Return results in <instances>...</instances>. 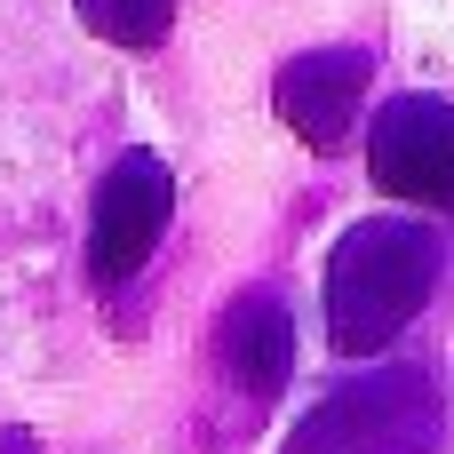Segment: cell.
Masks as SVG:
<instances>
[{
	"label": "cell",
	"instance_id": "cell-6",
	"mask_svg": "<svg viewBox=\"0 0 454 454\" xmlns=\"http://www.w3.org/2000/svg\"><path fill=\"white\" fill-rule=\"evenodd\" d=\"M223 359H231V375H239L255 399H271V391L287 383V367H295V327H287L279 295H239V303H231V319H223Z\"/></svg>",
	"mask_w": 454,
	"mask_h": 454
},
{
	"label": "cell",
	"instance_id": "cell-3",
	"mask_svg": "<svg viewBox=\"0 0 454 454\" xmlns=\"http://www.w3.org/2000/svg\"><path fill=\"white\" fill-rule=\"evenodd\" d=\"M367 176L407 207H454V104L391 96L367 128Z\"/></svg>",
	"mask_w": 454,
	"mask_h": 454
},
{
	"label": "cell",
	"instance_id": "cell-1",
	"mask_svg": "<svg viewBox=\"0 0 454 454\" xmlns=\"http://www.w3.org/2000/svg\"><path fill=\"white\" fill-rule=\"evenodd\" d=\"M431 279H439V239L423 223L375 215V223L343 231L335 255H327V335H335V351H351V359L383 351L431 303Z\"/></svg>",
	"mask_w": 454,
	"mask_h": 454
},
{
	"label": "cell",
	"instance_id": "cell-4",
	"mask_svg": "<svg viewBox=\"0 0 454 454\" xmlns=\"http://www.w3.org/2000/svg\"><path fill=\"white\" fill-rule=\"evenodd\" d=\"M168 207H176V184H168V168L152 152L112 160V176L96 184V223H88V271H96V287H128L152 263V247L168 231Z\"/></svg>",
	"mask_w": 454,
	"mask_h": 454
},
{
	"label": "cell",
	"instance_id": "cell-7",
	"mask_svg": "<svg viewBox=\"0 0 454 454\" xmlns=\"http://www.w3.org/2000/svg\"><path fill=\"white\" fill-rule=\"evenodd\" d=\"M80 16H88L96 32H112V40H128V48H152V40L168 32L176 0H80Z\"/></svg>",
	"mask_w": 454,
	"mask_h": 454
},
{
	"label": "cell",
	"instance_id": "cell-2",
	"mask_svg": "<svg viewBox=\"0 0 454 454\" xmlns=\"http://www.w3.org/2000/svg\"><path fill=\"white\" fill-rule=\"evenodd\" d=\"M431 447H439V391L415 367H383V375L327 391L287 439V454H431Z\"/></svg>",
	"mask_w": 454,
	"mask_h": 454
},
{
	"label": "cell",
	"instance_id": "cell-5",
	"mask_svg": "<svg viewBox=\"0 0 454 454\" xmlns=\"http://www.w3.org/2000/svg\"><path fill=\"white\" fill-rule=\"evenodd\" d=\"M367 72H375L367 48H311V56H295V64L279 72L271 104H279V120H287L311 152H335V144L351 136V120H359Z\"/></svg>",
	"mask_w": 454,
	"mask_h": 454
}]
</instances>
